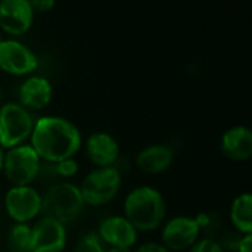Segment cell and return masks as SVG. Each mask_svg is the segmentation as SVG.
<instances>
[{"label": "cell", "mask_w": 252, "mask_h": 252, "mask_svg": "<svg viewBox=\"0 0 252 252\" xmlns=\"http://www.w3.org/2000/svg\"><path fill=\"white\" fill-rule=\"evenodd\" d=\"M106 245L96 232L84 233L75 245V252H106Z\"/></svg>", "instance_id": "19"}, {"label": "cell", "mask_w": 252, "mask_h": 252, "mask_svg": "<svg viewBox=\"0 0 252 252\" xmlns=\"http://www.w3.org/2000/svg\"><path fill=\"white\" fill-rule=\"evenodd\" d=\"M7 216L19 224H28L41 213V195L32 186H12L4 196Z\"/></svg>", "instance_id": "7"}, {"label": "cell", "mask_w": 252, "mask_h": 252, "mask_svg": "<svg viewBox=\"0 0 252 252\" xmlns=\"http://www.w3.org/2000/svg\"><path fill=\"white\" fill-rule=\"evenodd\" d=\"M230 221L241 235H252V196L242 193L235 198L230 207Z\"/></svg>", "instance_id": "17"}, {"label": "cell", "mask_w": 252, "mask_h": 252, "mask_svg": "<svg viewBox=\"0 0 252 252\" xmlns=\"http://www.w3.org/2000/svg\"><path fill=\"white\" fill-rule=\"evenodd\" d=\"M174 161V151L167 145H151L142 149L136 158V165L146 174H158L170 168Z\"/></svg>", "instance_id": "16"}, {"label": "cell", "mask_w": 252, "mask_h": 252, "mask_svg": "<svg viewBox=\"0 0 252 252\" xmlns=\"http://www.w3.org/2000/svg\"><path fill=\"white\" fill-rule=\"evenodd\" d=\"M124 213V217L137 232H152L162 226L167 214V205L157 189L151 186H140L126 196Z\"/></svg>", "instance_id": "2"}, {"label": "cell", "mask_w": 252, "mask_h": 252, "mask_svg": "<svg viewBox=\"0 0 252 252\" xmlns=\"http://www.w3.org/2000/svg\"><path fill=\"white\" fill-rule=\"evenodd\" d=\"M52 84L47 78L32 75L28 77L19 87V105L28 111L46 108L52 100Z\"/></svg>", "instance_id": "14"}, {"label": "cell", "mask_w": 252, "mask_h": 252, "mask_svg": "<svg viewBox=\"0 0 252 252\" xmlns=\"http://www.w3.org/2000/svg\"><path fill=\"white\" fill-rule=\"evenodd\" d=\"M3 158H4V152H3V149H1V146H0V173H1V170H3Z\"/></svg>", "instance_id": "27"}, {"label": "cell", "mask_w": 252, "mask_h": 252, "mask_svg": "<svg viewBox=\"0 0 252 252\" xmlns=\"http://www.w3.org/2000/svg\"><path fill=\"white\" fill-rule=\"evenodd\" d=\"M134 252H170L162 244H158V242H146V244H142L139 248H136Z\"/></svg>", "instance_id": "23"}, {"label": "cell", "mask_w": 252, "mask_h": 252, "mask_svg": "<svg viewBox=\"0 0 252 252\" xmlns=\"http://www.w3.org/2000/svg\"><path fill=\"white\" fill-rule=\"evenodd\" d=\"M86 152L89 159L97 167H115L120 158V145L108 133L97 131L89 136L86 142Z\"/></svg>", "instance_id": "13"}, {"label": "cell", "mask_w": 252, "mask_h": 252, "mask_svg": "<svg viewBox=\"0 0 252 252\" xmlns=\"http://www.w3.org/2000/svg\"><path fill=\"white\" fill-rule=\"evenodd\" d=\"M1 40H3V38H1V35H0V41H1Z\"/></svg>", "instance_id": "28"}, {"label": "cell", "mask_w": 252, "mask_h": 252, "mask_svg": "<svg viewBox=\"0 0 252 252\" xmlns=\"http://www.w3.org/2000/svg\"><path fill=\"white\" fill-rule=\"evenodd\" d=\"M34 21V10L28 0L0 1V28L9 35L25 34Z\"/></svg>", "instance_id": "11"}, {"label": "cell", "mask_w": 252, "mask_h": 252, "mask_svg": "<svg viewBox=\"0 0 252 252\" xmlns=\"http://www.w3.org/2000/svg\"><path fill=\"white\" fill-rule=\"evenodd\" d=\"M252 248V235H245L238 247L236 252H251Z\"/></svg>", "instance_id": "25"}, {"label": "cell", "mask_w": 252, "mask_h": 252, "mask_svg": "<svg viewBox=\"0 0 252 252\" xmlns=\"http://www.w3.org/2000/svg\"><path fill=\"white\" fill-rule=\"evenodd\" d=\"M96 233L106 247L112 248L131 250V247L137 242V230L123 216H111L102 220Z\"/></svg>", "instance_id": "12"}, {"label": "cell", "mask_w": 252, "mask_h": 252, "mask_svg": "<svg viewBox=\"0 0 252 252\" xmlns=\"http://www.w3.org/2000/svg\"><path fill=\"white\" fill-rule=\"evenodd\" d=\"M0 94H1V89H0Z\"/></svg>", "instance_id": "29"}, {"label": "cell", "mask_w": 252, "mask_h": 252, "mask_svg": "<svg viewBox=\"0 0 252 252\" xmlns=\"http://www.w3.org/2000/svg\"><path fill=\"white\" fill-rule=\"evenodd\" d=\"M190 252H226L223 250V247L219 244V241L213 239V238H204V239H198L192 248Z\"/></svg>", "instance_id": "21"}, {"label": "cell", "mask_w": 252, "mask_h": 252, "mask_svg": "<svg viewBox=\"0 0 252 252\" xmlns=\"http://www.w3.org/2000/svg\"><path fill=\"white\" fill-rule=\"evenodd\" d=\"M66 247V229L50 217H41L31 226V252H62Z\"/></svg>", "instance_id": "9"}, {"label": "cell", "mask_w": 252, "mask_h": 252, "mask_svg": "<svg viewBox=\"0 0 252 252\" xmlns=\"http://www.w3.org/2000/svg\"><path fill=\"white\" fill-rule=\"evenodd\" d=\"M34 128V120L28 109L16 102L0 106V146L12 149L24 145Z\"/></svg>", "instance_id": "4"}, {"label": "cell", "mask_w": 252, "mask_h": 252, "mask_svg": "<svg viewBox=\"0 0 252 252\" xmlns=\"http://www.w3.org/2000/svg\"><path fill=\"white\" fill-rule=\"evenodd\" d=\"M201 230L192 217L177 216L168 220L162 227V245L168 251L190 250L199 239Z\"/></svg>", "instance_id": "10"}, {"label": "cell", "mask_w": 252, "mask_h": 252, "mask_svg": "<svg viewBox=\"0 0 252 252\" xmlns=\"http://www.w3.org/2000/svg\"><path fill=\"white\" fill-rule=\"evenodd\" d=\"M84 201L80 188L69 183L61 182L47 189L41 196V213L44 217H50L61 224L74 221L83 211Z\"/></svg>", "instance_id": "3"}, {"label": "cell", "mask_w": 252, "mask_h": 252, "mask_svg": "<svg viewBox=\"0 0 252 252\" xmlns=\"http://www.w3.org/2000/svg\"><path fill=\"white\" fill-rule=\"evenodd\" d=\"M106 252H133L131 250H126V248H112V247H108Z\"/></svg>", "instance_id": "26"}, {"label": "cell", "mask_w": 252, "mask_h": 252, "mask_svg": "<svg viewBox=\"0 0 252 252\" xmlns=\"http://www.w3.org/2000/svg\"><path fill=\"white\" fill-rule=\"evenodd\" d=\"M31 7L34 12H47L49 9H53L55 7V1L52 0H40V1H30Z\"/></svg>", "instance_id": "24"}, {"label": "cell", "mask_w": 252, "mask_h": 252, "mask_svg": "<svg viewBox=\"0 0 252 252\" xmlns=\"http://www.w3.org/2000/svg\"><path fill=\"white\" fill-rule=\"evenodd\" d=\"M121 173L117 167L96 168L87 174L80 186L84 205L102 207L109 204L120 192Z\"/></svg>", "instance_id": "5"}, {"label": "cell", "mask_w": 252, "mask_h": 252, "mask_svg": "<svg viewBox=\"0 0 252 252\" xmlns=\"http://www.w3.org/2000/svg\"><path fill=\"white\" fill-rule=\"evenodd\" d=\"M52 165H53L55 173L59 177H63V179H71L78 171V164H77V161L74 158H69V159L61 161L58 164H52Z\"/></svg>", "instance_id": "20"}, {"label": "cell", "mask_w": 252, "mask_h": 252, "mask_svg": "<svg viewBox=\"0 0 252 252\" xmlns=\"http://www.w3.org/2000/svg\"><path fill=\"white\" fill-rule=\"evenodd\" d=\"M221 152L233 161H247L252 155V133L245 126H235L221 137Z\"/></svg>", "instance_id": "15"}, {"label": "cell", "mask_w": 252, "mask_h": 252, "mask_svg": "<svg viewBox=\"0 0 252 252\" xmlns=\"http://www.w3.org/2000/svg\"><path fill=\"white\" fill-rule=\"evenodd\" d=\"M30 140L40 161L49 164L74 158L83 142L77 126L62 117H41L34 121Z\"/></svg>", "instance_id": "1"}, {"label": "cell", "mask_w": 252, "mask_h": 252, "mask_svg": "<svg viewBox=\"0 0 252 252\" xmlns=\"http://www.w3.org/2000/svg\"><path fill=\"white\" fill-rule=\"evenodd\" d=\"M10 252H31V226L15 223L7 235Z\"/></svg>", "instance_id": "18"}, {"label": "cell", "mask_w": 252, "mask_h": 252, "mask_svg": "<svg viewBox=\"0 0 252 252\" xmlns=\"http://www.w3.org/2000/svg\"><path fill=\"white\" fill-rule=\"evenodd\" d=\"M245 235H241V233H238L236 230L235 232H230V233H226L220 241H219V244L223 247V250L227 252V251H235L238 250V247H239V244H241V241H242V238H244Z\"/></svg>", "instance_id": "22"}, {"label": "cell", "mask_w": 252, "mask_h": 252, "mask_svg": "<svg viewBox=\"0 0 252 252\" xmlns=\"http://www.w3.org/2000/svg\"><path fill=\"white\" fill-rule=\"evenodd\" d=\"M41 168V161L30 145L7 149L3 158L1 173L13 186H30Z\"/></svg>", "instance_id": "6"}, {"label": "cell", "mask_w": 252, "mask_h": 252, "mask_svg": "<svg viewBox=\"0 0 252 252\" xmlns=\"http://www.w3.org/2000/svg\"><path fill=\"white\" fill-rule=\"evenodd\" d=\"M38 66L34 52L18 40L0 41V69L10 75H28Z\"/></svg>", "instance_id": "8"}]
</instances>
